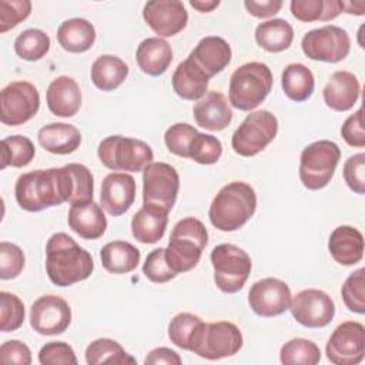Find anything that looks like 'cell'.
Segmentation results:
<instances>
[{
    "mask_svg": "<svg viewBox=\"0 0 365 365\" xmlns=\"http://www.w3.org/2000/svg\"><path fill=\"white\" fill-rule=\"evenodd\" d=\"M93 174L78 163L24 173L14 185L17 204L30 212H38L63 202L73 205L93 201Z\"/></svg>",
    "mask_w": 365,
    "mask_h": 365,
    "instance_id": "6da1fadb",
    "label": "cell"
},
{
    "mask_svg": "<svg viewBox=\"0 0 365 365\" xmlns=\"http://www.w3.org/2000/svg\"><path fill=\"white\" fill-rule=\"evenodd\" d=\"M94 269L88 251L80 247L68 234L56 232L46 244V272L57 287H70L87 279Z\"/></svg>",
    "mask_w": 365,
    "mask_h": 365,
    "instance_id": "7a4b0ae2",
    "label": "cell"
},
{
    "mask_svg": "<svg viewBox=\"0 0 365 365\" xmlns=\"http://www.w3.org/2000/svg\"><path fill=\"white\" fill-rule=\"evenodd\" d=\"M255 210V190L244 181H231L211 201L208 217L217 230L231 232L240 230L254 215Z\"/></svg>",
    "mask_w": 365,
    "mask_h": 365,
    "instance_id": "3957f363",
    "label": "cell"
},
{
    "mask_svg": "<svg viewBox=\"0 0 365 365\" xmlns=\"http://www.w3.org/2000/svg\"><path fill=\"white\" fill-rule=\"evenodd\" d=\"M208 244V231L195 217L180 220L170 235L165 257L177 275L191 271L200 262L201 254Z\"/></svg>",
    "mask_w": 365,
    "mask_h": 365,
    "instance_id": "277c9868",
    "label": "cell"
},
{
    "mask_svg": "<svg viewBox=\"0 0 365 365\" xmlns=\"http://www.w3.org/2000/svg\"><path fill=\"white\" fill-rule=\"evenodd\" d=\"M274 77L265 63L250 61L238 68L230 77L228 98L232 107L241 111H251L258 107L269 94Z\"/></svg>",
    "mask_w": 365,
    "mask_h": 365,
    "instance_id": "5b68a950",
    "label": "cell"
},
{
    "mask_svg": "<svg viewBox=\"0 0 365 365\" xmlns=\"http://www.w3.org/2000/svg\"><path fill=\"white\" fill-rule=\"evenodd\" d=\"M242 334L240 328L228 321H201L192 332L188 351L195 355L215 361L235 355L242 348Z\"/></svg>",
    "mask_w": 365,
    "mask_h": 365,
    "instance_id": "8992f818",
    "label": "cell"
},
{
    "mask_svg": "<svg viewBox=\"0 0 365 365\" xmlns=\"http://www.w3.org/2000/svg\"><path fill=\"white\" fill-rule=\"evenodd\" d=\"M101 164L113 171H143L154 160L151 147L137 138L123 135L106 137L97 148Z\"/></svg>",
    "mask_w": 365,
    "mask_h": 365,
    "instance_id": "52a82bcc",
    "label": "cell"
},
{
    "mask_svg": "<svg viewBox=\"0 0 365 365\" xmlns=\"http://www.w3.org/2000/svg\"><path fill=\"white\" fill-rule=\"evenodd\" d=\"M341 158L336 143L319 140L308 144L299 157V180L308 190L317 191L329 184Z\"/></svg>",
    "mask_w": 365,
    "mask_h": 365,
    "instance_id": "ba28073f",
    "label": "cell"
},
{
    "mask_svg": "<svg viewBox=\"0 0 365 365\" xmlns=\"http://www.w3.org/2000/svg\"><path fill=\"white\" fill-rule=\"evenodd\" d=\"M214 268V282L225 294H235L245 285L252 262L250 255L234 244H220L210 255Z\"/></svg>",
    "mask_w": 365,
    "mask_h": 365,
    "instance_id": "9c48e42d",
    "label": "cell"
},
{
    "mask_svg": "<svg viewBox=\"0 0 365 365\" xmlns=\"http://www.w3.org/2000/svg\"><path fill=\"white\" fill-rule=\"evenodd\" d=\"M278 133V120L268 110L251 111L231 137L232 150L242 157L261 153Z\"/></svg>",
    "mask_w": 365,
    "mask_h": 365,
    "instance_id": "30bf717a",
    "label": "cell"
},
{
    "mask_svg": "<svg viewBox=\"0 0 365 365\" xmlns=\"http://www.w3.org/2000/svg\"><path fill=\"white\" fill-rule=\"evenodd\" d=\"M301 48L311 60L338 63L349 54L351 40L342 27L327 24L305 33L301 40Z\"/></svg>",
    "mask_w": 365,
    "mask_h": 365,
    "instance_id": "8fae6325",
    "label": "cell"
},
{
    "mask_svg": "<svg viewBox=\"0 0 365 365\" xmlns=\"http://www.w3.org/2000/svg\"><path fill=\"white\" fill-rule=\"evenodd\" d=\"M40 108V94L29 81H11L0 91V121L6 125H21Z\"/></svg>",
    "mask_w": 365,
    "mask_h": 365,
    "instance_id": "7c38bea8",
    "label": "cell"
},
{
    "mask_svg": "<svg viewBox=\"0 0 365 365\" xmlns=\"http://www.w3.org/2000/svg\"><path fill=\"white\" fill-rule=\"evenodd\" d=\"M180 177L177 170L167 163H150L143 170V201L155 204L168 212L177 201Z\"/></svg>",
    "mask_w": 365,
    "mask_h": 365,
    "instance_id": "4fadbf2b",
    "label": "cell"
},
{
    "mask_svg": "<svg viewBox=\"0 0 365 365\" xmlns=\"http://www.w3.org/2000/svg\"><path fill=\"white\" fill-rule=\"evenodd\" d=\"M325 354L334 365H356L365 355V328L361 322L345 321L328 338Z\"/></svg>",
    "mask_w": 365,
    "mask_h": 365,
    "instance_id": "5bb4252c",
    "label": "cell"
},
{
    "mask_svg": "<svg viewBox=\"0 0 365 365\" xmlns=\"http://www.w3.org/2000/svg\"><path fill=\"white\" fill-rule=\"evenodd\" d=\"M291 314L295 321L307 328H324L335 315L332 298L322 289L308 288L297 292L291 299Z\"/></svg>",
    "mask_w": 365,
    "mask_h": 365,
    "instance_id": "9a60e30c",
    "label": "cell"
},
{
    "mask_svg": "<svg viewBox=\"0 0 365 365\" xmlns=\"http://www.w3.org/2000/svg\"><path fill=\"white\" fill-rule=\"evenodd\" d=\"M291 289L279 278L268 277L254 282L248 292L250 308L259 317L272 318L284 314L291 305Z\"/></svg>",
    "mask_w": 365,
    "mask_h": 365,
    "instance_id": "2e32d148",
    "label": "cell"
},
{
    "mask_svg": "<svg viewBox=\"0 0 365 365\" xmlns=\"http://www.w3.org/2000/svg\"><path fill=\"white\" fill-rule=\"evenodd\" d=\"M71 322L68 302L53 294L38 297L30 308V327L40 335L63 334Z\"/></svg>",
    "mask_w": 365,
    "mask_h": 365,
    "instance_id": "e0dca14e",
    "label": "cell"
},
{
    "mask_svg": "<svg viewBox=\"0 0 365 365\" xmlns=\"http://www.w3.org/2000/svg\"><path fill=\"white\" fill-rule=\"evenodd\" d=\"M143 17L158 37H173L188 23V13L180 0H151L144 4Z\"/></svg>",
    "mask_w": 365,
    "mask_h": 365,
    "instance_id": "ac0fdd59",
    "label": "cell"
},
{
    "mask_svg": "<svg viewBox=\"0 0 365 365\" xmlns=\"http://www.w3.org/2000/svg\"><path fill=\"white\" fill-rule=\"evenodd\" d=\"M135 200V180L127 173H110L104 177L100 191L103 208L113 217L125 214Z\"/></svg>",
    "mask_w": 365,
    "mask_h": 365,
    "instance_id": "d6986e66",
    "label": "cell"
},
{
    "mask_svg": "<svg viewBox=\"0 0 365 365\" xmlns=\"http://www.w3.org/2000/svg\"><path fill=\"white\" fill-rule=\"evenodd\" d=\"M231 56V46L225 38L220 36H207L198 41L188 57L208 78H211L230 64Z\"/></svg>",
    "mask_w": 365,
    "mask_h": 365,
    "instance_id": "ffe728a7",
    "label": "cell"
},
{
    "mask_svg": "<svg viewBox=\"0 0 365 365\" xmlns=\"http://www.w3.org/2000/svg\"><path fill=\"white\" fill-rule=\"evenodd\" d=\"M361 94V84L356 76L346 70L332 73L327 81L322 97L325 104L335 111H348L358 101Z\"/></svg>",
    "mask_w": 365,
    "mask_h": 365,
    "instance_id": "44dd1931",
    "label": "cell"
},
{
    "mask_svg": "<svg viewBox=\"0 0 365 365\" xmlns=\"http://www.w3.org/2000/svg\"><path fill=\"white\" fill-rule=\"evenodd\" d=\"M192 115L197 125L210 130L221 131L232 120V111L227 98L220 91H208L192 107Z\"/></svg>",
    "mask_w": 365,
    "mask_h": 365,
    "instance_id": "7402d4cb",
    "label": "cell"
},
{
    "mask_svg": "<svg viewBox=\"0 0 365 365\" xmlns=\"http://www.w3.org/2000/svg\"><path fill=\"white\" fill-rule=\"evenodd\" d=\"M68 227L84 240L100 238L107 228V218L101 205L94 201L73 204L67 215Z\"/></svg>",
    "mask_w": 365,
    "mask_h": 365,
    "instance_id": "603a6c76",
    "label": "cell"
},
{
    "mask_svg": "<svg viewBox=\"0 0 365 365\" xmlns=\"http://www.w3.org/2000/svg\"><path fill=\"white\" fill-rule=\"evenodd\" d=\"M167 224V210L155 204L143 202V207L131 218V232L143 244H155L164 237Z\"/></svg>",
    "mask_w": 365,
    "mask_h": 365,
    "instance_id": "cb8c5ba5",
    "label": "cell"
},
{
    "mask_svg": "<svg viewBox=\"0 0 365 365\" xmlns=\"http://www.w3.org/2000/svg\"><path fill=\"white\" fill-rule=\"evenodd\" d=\"M48 110L58 117H73L81 107V90L77 81L68 76L54 78L46 93Z\"/></svg>",
    "mask_w": 365,
    "mask_h": 365,
    "instance_id": "d4e9b609",
    "label": "cell"
},
{
    "mask_svg": "<svg viewBox=\"0 0 365 365\" xmlns=\"http://www.w3.org/2000/svg\"><path fill=\"white\" fill-rule=\"evenodd\" d=\"M328 251L338 264L354 265L364 257V235L351 225H339L329 235Z\"/></svg>",
    "mask_w": 365,
    "mask_h": 365,
    "instance_id": "484cf974",
    "label": "cell"
},
{
    "mask_svg": "<svg viewBox=\"0 0 365 365\" xmlns=\"http://www.w3.org/2000/svg\"><path fill=\"white\" fill-rule=\"evenodd\" d=\"M208 81L210 78L205 76V73L190 57L177 66L171 77V84L175 94L182 100L190 101H198L205 96Z\"/></svg>",
    "mask_w": 365,
    "mask_h": 365,
    "instance_id": "4316f807",
    "label": "cell"
},
{
    "mask_svg": "<svg viewBox=\"0 0 365 365\" xmlns=\"http://www.w3.org/2000/svg\"><path fill=\"white\" fill-rule=\"evenodd\" d=\"M135 61L143 73L153 77L161 76L173 61L171 46L161 37L144 38L137 46Z\"/></svg>",
    "mask_w": 365,
    "mask_h": 365,
    "instance_id": "83f0119b",
    "label": "cell"
},
{
    "mask_svg": "<svg viewBox=\"0 0 365 365\" xmlns=\"http://www.w3.org/2000/svg\"><path fill=\"white\" fill-rule=\"evenodd\" d=\"M40 145L57 155H66L74 153L81 144L80 131L67 123H50L41 127L37 133Z\"/></svg>",
    "mask_w": 365,
    "mask_h": 365,
    "instance_id": "f1b7e54d",
    "label": "cell"
},
{
    "mask_svg": "<svg viewBox=\"0 0 365 365\" xmlns=\"http://www.w3.org/2000/svg\"><path fill=\"white\" fill-rule=\"evenodd\" d=\"M57 41L68 53H84L96 41V29L88 20L73 17L58 26Z\"/></svg>",
    "mask_w": 365,
    "mask_h": 365,
    "instance_id": "f546056e",
    "label": "cell"
},
{
    "mask_svg": "<svg viewBox=\"0 0 365 365\" xmlns=\"http://www.w3.org/2000/svg\"><path fill=\"white\" fill-rule=\"evenodd\" d=\"M141 254L127 241L107 242L100 251L101 265L111 274H128L138 267Z\"/></svg>",
    "mask_w": 365,
    "mask_h": 365,
    "instance_id": "4dcf8cb0",
    "label": "cell"
},
{
    "mask_svg": "<svg viewBox=\"0 0 365 365\" xmlns=\"http://www.w3.org/2000/svg\"><path fill=\"white\" fill-rule=\"evenodd\" d=\"M128 71V66L120 57L103 54L91 64V81L98 90L113 91L123 84Z\"/></svg>",
    "mask_w": 365,
    "mask_h": 365,
    "instance_id": "1f68e13d",
    "label": "cell"
},
{
    "mask_svg": "<svg viewBox=\"0 0 365 365\" xmlns=\"http://www.w3.org/2000/svg\"><path fill=\"white\" fill-rule=\"evenodd\" d=\"M281 87L289 100L302 103L308 100L314 93V74L305 64L291 63L282 70Z\"/></svg>",
    "mask_w": 365,
    "mask_h": 365,
    "instance_id": "d6a6232c",
    "label": "cell"
},
{
    "mask_svg": "<svg viewBox=\"0 0 365 365\" xmlns=\"http://www.w3.org/2000/svg\"><path fill=\"white\" fill-rule=\"evenodd\" d=\"M254 36L261 48L269 53H279L291 46L294 40V29L284 19H272L259 23Z\"/></svg>",
    "mask_w": 365,
    "mask_h": 365,
    "instance_id": "836d02e7",
    "label": "cell"
},
{
    "mask_svg": "<svg viewBox=\"0 0 365 365\" xmlns=\"http://www.w3.org/2000/svg\"><path fill=\"white\" fill-rule=\"evenodd\" d=\"M291 14L304 23L329 21L342 13L339 0H292L289 3Z\"/></svg>",
    "mask_w": 365,
    "mask_h": 365,
    "instance_id": "e575fe53",
    "label": "cell"
},
{
    "mask_svg": "<svg viewBox=\"0 0 365 365\" xmlns=\"http://www.w3.org/2000/svg\"><path fill=\"white\" fill-rule=\"evenodd\" d=\"M86 361L88 365L135 364V358L127 354L117 341L110 338H98L93 341L86 349Z\"/></svg>",
    "mask_w": 365,
    "mask_h": 365,
    "instance_id": "d590c367",
    "label": "cell"
},
{
    "mask_svg": "<svg viewBox=\"0 0 365 365\" xmlns=\"http://www.w3.org/2000/svg\"><path fill=\"white\" fill-rule=\"evenodd\" d=\"M36 155L34 144L24 135H9L1 140V164L0 168H21L31 163Z\"/></svg>",
    "mask_w": 365,
    "mask_h": 365,
    "instance_id": "8d00e7d4",
    "label": "cell"
},
{
    "mask_svg": "<svg viewBox=\"0 0 365 365\" xmlns=\"http://www.w3.org/2000/svg\"><path fill=\"white\" fill-rule=\"evenodd\" d=\"M279 359L284 365H315L321 361V349L309 339L292 338L281 346Z\"/></svg>",
    "mask_w": 365,
    "mask_h": 365,
    "instance_id": "74e56055",
    "label": "cell"
},
{
    "mask_svg": "<svg viewBox=\"0 0 365 365\" xmlns=\"http://www.w3.org/2000/svg\"><path fill=\"white\" fill-rule=\"evenodd\" d=\"M50 50V37L40 29L23 30L14 40L16 54L27 61L43 58Z\"/></svg>",
    "mask_w": 365,
    "mask_h": 365,
    "instance_id": "f35d334b",
    "label": "cell"
},
{
    "mask_svg": "<svg viewBox=\"0 0 365 365\" xmlns=\"http://www.w3.org/2000/svg\"><path fill=\"white\" fill-rule=\"evenodd\" d=\"M221 154V141L217 137L205 133H197L188 148V158L202 165L215 164L220 160Z\"/></svg>",
    "mask_w": 365,
    "mask_h": 365,
    "instance_id": "ab89813d",
    "label": "cell"
},
{
    "mask_svg": "<svg viewBox=\"0 0 365 365\" xmlns=\"http://www.w3.org/2000/svg\"><path fill=\"white\" fill-rule=\"evenodd\" d=\"M341 295L344 299L345 307L355 312L364 314L365 312V269L358 268L356 271L351 272L341 287Z\"/></svg>",
    "mask_w": 365,
    "mask_h": 365,
    "instance_id": "60d3db41",
    "label": "cell"
},
{
    "mask_svg": "<svg viewBox=\"0 0 365 365\" xmlns=\"http://www.w3.org/2000/svg\"><path fill=\"white\" fill-rule=\"evenodd\" d=\"M24 304L11 292H0V329L1 332H13L19 329L24 322Z\"/></svg>",
    "mask_w": 365,
    "mask_h": 365,
    "instance_id": "b9f144b4",
    "label": "cell"
},
{
    "mask_svg": "<svg viewBox=\"0 0 365 365\" xmlns=\"http://www.w3.org/2000/svg\"><path fill=\"white\" fill-rule=\"evenodd\" d=\"M201 321L202 319L198 315H194L190 312H180V314L174 315L168 324L170 341L175 346L188 351L192 332Z\"/></svg>",
    "mask_w": 365,
    "mask_h": 365,
    "instance_id": "7bdbcfd3",
    "label": "cell"
},
{
    "mask_svg": "<svg viewBox=\"0 0 365 365\" xmlns=\"http://www.w3.org/2000/svg\"><path fill=\"white\" fill-rule=\"evenodd\" d=\"M197 133V128L187 123H175L168 127L164 134L165 147L170 153L182 158H188V148Z\"/></svg>",
    "mask_w": 365,
    "mask_h": 365,
    "instance_id": "ee69618b",
    "label": "cell"
},
{
    "mask_svg": "<svg viewBox=\"0 0 365 365\" xmlns=\"http://www.w3.org/2000/svg\"><path fill=\"white\" fill-rule=\"evenodd\" d=\"M143 272L147 279L155 284H163L177 277V272L173 271L167 261L165 248H155L147 255L143 264Z\"/></svg>",
    "mask_w": 365,
    "mask_h": 365,
    "instance_id": "f6af8a7d",
    "label": "cell"
},
{
    "mask_svg": "<svg viewBox=\"0 0 365 365\" xmlns=\"http://www.w3.org/2000/svg\"><path fill=\"white\" fill-rule=\"evenodd\" d=\"M24 252L13 242H0V278L13 279L19 277L24 268Z\"/></svg>",
    "mask_w": 365,
    "mask_h": 365,
    "instance_id": "bcb514c9",
    "label": "cell"
},
{
    "mask_svg": "<svg viewBox=\"0 0 365 365\" xmlns=\"http://www.w3.org/2000/svg\"><path fill=\"white\" fill-rule=\"evenodd\" d=\"M31 13L29 0H0V33L16 27Z\"/></svg>",
    "mask_w": 365,
    "mask_h": 365,
    "instance_id": "7dc6e473",
    "label": "cell"
},
{
    "mask_svg": "<svg viewBox=\"0 0 365 365\" xmlns=\"http://www.w3.org/2000/svg\"><path fill=\"white\" fill-rule=\"evenodd\" d=\"M41 365H77L74 349L63 341H51L41 346L38 352Z\"/></svg>",
    "mask_w": 365,
    "mask_h": 365,
    "instance_id": "c3c4849f",
    "label": "cell"
},
{
    "mask_svg": "<svg viewBox=\"0 0 365 365\" xmlns=\"http://www.w3.org/2000/svg\"><path fill=\"white\" fill-rule=\"evenodd\" d=\"M342 175L346 185L356 194L365 192V154L358 153L351 155L342 168Z\"/></svg>",
    "mask_w": 365,
    "mask_h": 365,
    "instance_id": "681fc988",
    "label": "cell"
},
{
    "mask_svg": "<svg viewBox=\"0 0 365 365\" xmlns=\"http://www.w3.org/2000/svg\"><path fill=\"white\" fill-rule=\"evenodd\" d=\"M0 362L3 365H10V364L30 365L31 364L30 348L17 339L6 341L0 346Z\"/></svg>",
    "mask_w": 365,
    "mask_h": 365,
    "instance_id": "f907efd6",
    "label": "cell"
},
{
    "mask_svg": "<svg viewBox=\"0 0 365 365\" xmlns=\"http://www.w3.org/2000/svg\"><path fill=\"white\" fill-rule=\"evenodd\" d=\"M341 135L345 143L351 147L362 148L365 147V133L362 124V108H358L354 114H351L341 127Z\"/></svg>",
    "mask_w": 365,
    "mask_h": 365,
    "instance_id": "816d5d0a",
    "label": "cell"
},
{
    "mask_svg": "<svg viewBox=\"0 0 365 365\" xmlns=\"http://www.w3.org/2000/svg\"><path fill=\"white\" fill-rule=\"evenodd\" d=\"M281 0H262V1H255V0H245L244 6L247 11L257 17V19H268L275 16L281 7H282Z\"/></svg>",
    "mask_w": 365,
    "mask_h": 365,
    "instance_id": "f5cc1de1",
    "label": "cell"
},
{
    "mask_svg": "<svg viewBox=\"0 0 365 365\" xmlns=\"http://www.w3.org/2000/svg\"><path fill=\"white\" fill-rule=\"evenodd\" d=\"M181 356L173 351L171 348H165V346H160V348H154L153 351H150L144 359L145 365H157V364H167V365H180Z\"/></svg>",
    "mask_w": 365,
    "mask_h": 365,
    "instance_id": "db71d44e",
    "label": "cell"
},
{
    "mask_svg": "<svg viewBox=\"0 0 365 365\" xmlns=\"http://www.w3.org/2000/svg\"><path fill=\"white\" fill-rule=\"evenodd\" d=\"M190 6L201 13H210L220 6V0H191Z\"/></svg>",
    "mask_w": 365,
    "mask_h": 365,
    "instance_id": "11a10c76",
    "label": "cell"
},
{
    "mask_svg": "<svg viewBox=\"0 0 365 365\" xmlns=\"http://www.w3.org/2000/svg\"><path fill=\"white\" fill-rule=\"evenodd\" d=\"M342 13L355 14V16H364L365 13V3H351V1H342Z\"/></svg>",
    "mask_w": 365,
    "mask_h": 365,
    "instance_id": "9f6ffc18",
    "label": "cell"
}]
</instances>
